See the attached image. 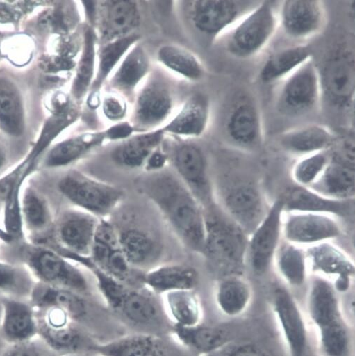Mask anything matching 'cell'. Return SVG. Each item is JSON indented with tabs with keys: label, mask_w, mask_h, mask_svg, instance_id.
I'll use <instances>...</instances> for the list:
<instances>
[{
	"label": "cell",
	"mask_w": 355,
	"mask_h": 356,
	"mask_svg": "<svg viewBox=\"0 0 355 356\" xmlns=\"http://www.w3.org/2000/svg\"><path fill=\"white\" fill-rule=\"evenodd\" d=\"M140 191L160 211L174 234L188 249L203 255L204 209L175 173H147L139 181Z\"/></svg>",
	"instance_id": "cell-1"
},
{
	"label": "cell",
	"mask_w": 355,
	"mask_h": 356,
	"mask_svg": "<svg viewBox=\"0 0 355 356\" xmlns=\"http://www.w3.org/2000/svg\"><path fill=\"white\" fill-rule=\"evenodd\" d=\"M97 285L108 308L138 333L158 337L172 333L168 318L158 294L147 287H132L109 277L98 268L92 270Z\"/></svg>",
	"instance_id": "cell-2"
},
{
	"label": "cell",
	"mask_w": 355,
	"mask_h": 356,
	"mask_svg": "<svg viewBox=\"0 0 355 356\" xmlns=\"http://www.w3.org/2000/svg\"><path fill=\"white\" fill-rule=\"evenodd\" d=\"M310 321L315 327L324 356H349L352 339L343 317L338 291L329 280L315 275L307 299Z\"/></svg>",
	"instance_id": "cell-3"
},
{
	"label": "cell",
	"mask_w": 355,
	"mask_h": 356,
	"mask_svg": "<svg viewBox=\"0 0 355 356\" xmlns=\"http://www.w3.org/2000/svg\"><path fill=\"white\" fill-rule=\"evenodd\" d=\"M204 210L206 236L203 255L215 266L240 274L247 259L249 236L224 213Z\"/></svg>",
	"instance_id": "cell-4"
},
{
	"label": "cell",
	"mask_w": 355,
	"mask_h": 356,
	"mask_svg": "<svg viewBox=\"0 0 355 356\" xmlns=\"http://www.w3.org/2000/svg\"><path fill=\"white\" fill-rule=\"evenodd\" d=\"M279 26L274 3L261 2L226 33L225 49L236 58H253L269 44Z\"/></svg>",
	"instance_id": "cell-5"
},
{
	"label": "cell",
	"mask_w": 355,
	"mask_h": 356,
	"mask_svg": "<svg viewBox=\"0 0 355 356\" xmlns=\"http://www.w3.org/2000/svg\"><path fill=\"white\" fill-rule=\"evenodd\" d=\"M59 191L78 209L99 218L110 215L124 197V191L77 170L59 181Z\"/></svg>",
	"instance_id": "cell-6"
},
{
	"label": "cell",
	"mask_w": 355,
	"mask_h": 356,
	"mask_svg": "<svg viewBox=\"0 0 355 356\" xmlns=\"http://www.w3.org/2000/svg\"><path fill=\"white\" fill-rule=\"evenodd\" d=\"M36 312L38 336L58 355H97L99 342L66 312L56 308Z\"/></svg>",
	"instance_id": "cell-7"
},
{
	"label": "cell",
	"mask_w": 355,
	"mask_h": 356,
	"mask_svg": "<svg viewBox=\"0 0 355 356\" xmlns=\"http://www.w3.org/2000/svg\"><path fill=\"white\" fill-rule=\"evenodd\" d=\"M322 98L320 69L312 58L283 80L276 108L285 117H303L317 108Z\"/></svg>",
	"instance_id": "cell-8"
},
{
	"label": "cell",
	"mask_w": 355,
	"mask_h": 356,
	"mask_svg": "<svg viewBox=\"0 0 355 356\" xmlns=\"http://www.w3.org/2000/svg\"><path fill=\"white\" fill-rule=\"evenodd\" d=\"M223 131L228 142L236 148L252 151L261 146L263 118L252 95L240 92L233 97L225 115Z\"/></svg>",
	"instance_id": "cell-9"
},
{
	"label": "cell",
	"mask_w": 355,
	"mask_h": 356,
	"mask_svg": "<svg viewBox=\"0 0 355 356\" xmlns=\"http://www.w3.org/2000/svg\"><path fill=\"white\" fill-rule=\"evenodd\" d=\"M258 3L231 0L189 1L188 17L195 29L213 41L226 33Z\"/></svg>",
	"instance_id": "cell-10"
},
{
	"label": "cell",
	"mask_w": 355,
	"mask_h": 356,
	"mask_svg": "<svg viewBox=\"0 0 355 356\" xmlns=\"http://www.w3.org/2000/svg\"><path fill=\"white\" fill-rule=\"evenodd\" d=\"M168 154L175 174L198 200L204 210L213 207L214 189L207 158L203 150L192 143L174 146Z\"/></svg>",
	"instance_id": "cell-11"
},
{
	"label": "cell",
	"mask_w": 355,
	"mask_h": 356,
	"mask_svg": "<svg viewBox=\"0 0 355 356\" xmlns=\"http://www.w3.org/2000/svg\"><path fill=\"white\" fill-rule=\"evenodd\" d=\"M339 45L320 70L322 97L333 106L348 109L353 105L355 89L353 46Z\"/></svg>",
	"instance_id": "cell-12"
},
{
	"label": "cell",
	"mask_w": 355,
	"mask_h": 356,
	"mask_svg": "<svg viewBox=\"0 0 355 356\" xmlns=\"http://www.w3.org/2000/svg\"><path fill=\"white\" fill-rule=\"evenodd\" d=\"M26 259L31 273L40 283L83 294L89 291L88 281L81 270L58 252L33 248L28 251Z\"/></svg>",
	"instance_id": "cell-13"
},
{
	"label": "cell",
	"mask_w": 355,
	"mask_h": 356,
	"mask_svg": "<svg viewBox=\"0 0 355 356\" xmlns=\"http://www.w3.org/2000/svg\"><path fill=\"white\" fill-rule=\"evenodd\" d=\"M223 213L249 236L267 215L268 207L259 188L242 181L232 184L220 193Z\"/></svg>",
	"instance_id": "cell-14"
},
{
	"label": "cell",
	"mask_w": 355,
	"mask_h": 356,
	"mask_svg": "<svg viewBox=\"0 0 355 356\" xmlns=\"http://www.w3.org/2000/svg\"><path fill=\"white\" fill-rule=\"evenodd\" d=\"M341 234L339 219L334 216L305 212L283 213L282 236L288 243L306 249L331 242Z\"/></svg>",
	"instance_id": "cell-15"
},
{
	"label": "cell",
	"mask_w": 355,
	"mask_h": 356,
	"mask_svg": "<svg viewBox=\"0 0 355 356\" xmlns=\"http://www.w3.org/2000/svg\"><path fill=\"white\" fill-rule=\"evenodd\" d=\"M99 219L78 208L65 212L56 227L57 241L62 248L59 253L88 266Z\"/></svg>",
	"instance_id": "cell-16"
},
{
	"label": "cell",
	"mask_w": 355,
	"mask_h": 356,
	"mask_svg": "<svg viewBox=\"0 0 355 356\" xmlns=\"http://www.w3.org/2000/svg\"><path fill=\"white\" fill-rule=\"evenodd\" d=\"M173 92L163 76L153 75L138 92L135 99L132 120L135 131H154L163 123L173 107Z\"/></svg>",
	"instance_id": "cell-17"
},
{
	"label": "cell",
	"mask_w": 355,
	"mask_h": 356,
	"mask_svg": "<svg viewBox=\"0 0 355 356\" xmlns=\"http://www.w3.org/2000/svg\"><path fill=\"white\" fill-rule=\"evenodd\" d=\"M283 213V200L277 199L270 207L261 224L249 236L247 262L258 275L269 270L281 243Z\"/></svg>",
	"instance_id": "cell-18"
},
{
	"label": "cell",
	"mask_w": 355,
	"mask_h": 356,
	"mask_svg": "<svg viewBox=\"0 0 355 356\" xmlns=\"http://www.w3.org/2000/svg\"><path fill=\"white\" fill-rule=\"evenodd\" d=\"M285 34L295 40H305L321 33L327 25L324 4L317 0H287L278 13Z\"/></svg>",
	"instance_id": "cell-19"
},
{
	"label": "cell",
	"mask_w": 355,
	"mask_h": 356,
	"mask_svg": "<svg viewBox=\"0 0 355 356\" xmlns=\"http://www.w3.org/2000/svg\"><path fill=\"white\" fill-rule=\"evenodd\" d=\"M272 307L290 356H305L308 332L297 300L286 289L278 287L272 296Z\"/></svg>",
	"instance_id": "cell-20"
},
{
	"label": "cell",
	"mask_w": 355,
	"mask_h": 356,
	"mask_svg": "<svg viewBox=\"0 0 355 356\" xmlns=\"http://www.w3.org/2000/svg\"><path fill=\"white\" fill-rule=\"evenodd\" d=\"M140 23V10L134 1L116 0L96 3L92 25L97 29L96 35L101 44L133 33Z\"/></svg>",
	"instance_id": "cell-21"
},
{
	"label": "cell",
	"mask_w": 355,
	"mask_h": 356,
	"mask_svg": "<svg viewBox=\"0 0 355 356\" xmlns=\"http://www.w3.org/2000/svg\"><path fill=\"white\" fill-rule=\"evenodd\" d=\"M309 269L332 282L337 291L348 290L354 275L351 258L331 242L306 249Z\"/></svg>",
	"instance_id": "cell-22"
},
{
	"label": "cell",
	"mask_w": 355,
	"mask_h": 356,
	"mask_svg": "<svg viewBox=\"0 0 355 356\" xmlns=\"http://www.w3.org/2000/svg\"><path fill=\"white\" fill-rule=\"evenodd\" d=\"M29 302L35 310L61 309L78 324L88 318L91 311V305L83 293L40 282L35 284Z\"/></svg>",
	"instance_id": "cell-23"
},
{
	"label": "cell",
	"mask_w": 355,
	"mask_h": 356,
	"mask_svg": "<svg viewBox=\"0 0 355 356\" xmlns=\"http://www.w3.org/2000/svg\"><path fill=\"white\" fill-rule=\"evenodd\" d=\"M283 211L327 214L338 219L354 214V200H336L324 197L308 188L295 186L281 197Z\"/></svg>",
	"instance_id": "cell-24"
},
{
	"label": "cell",
	"mask_w": 355,
	"mask_h": 356,
	"mask_svg": "<svg viewBox=\"0 0 355 356\" xmlns=\"http://www.w3.org/2000/svg\"><path fill=\"white\" fill-rule=\"evenodd\" d=\"M37 312L29 301L5 298L2 301L1 333L9 344L38 337Z\"/></svg>",
	"instance_id": "cell-25"
},
{
	"label": "cell",
	"mask_w": 355,
	"mask_h": 356,
	"mask_svg": "<svg viewBox=\"0 0 355 356\" xmlns=\"http://www.w3.org/2000/svg\"><path fill=\"white\" fill-rule=\"evenodd\" d=\"M338 139L331 129L320 124H308L283 133L279 145L286 152L300 157L331 149Z\"/></svg>",
	"instance_id": "cell-26"
},
{
	"label": "cell",
	"mask_w": 355,
	"mask_h": 356,
	"mask_svg": "<svg viewBox=\"0 0 355 356\" xmlns=\"http://www.w3.org/2000/svg\"><path fill=\"white\" fill-rule=\"evenodd\" d=\"M210 102L202 93L192 95L181 110L162 129L164 134L198 138L206 131L210 120Z\"/></svg>",
	"instance_id": "cell-27"
},
{
	"label": "cell",
	"mask_w": 355,
	"mask_h": 356,
	"mask_svg": "<svg viewBox=\"0 0 355 356\" xmlns=\"http://www.w3.org/2000/svg\"><path fill=\"white\" fill-rule=\"evenodd\" d=\"M313 191L336 200H354L355 194L354 164L330 154V161L319 179L310 188Z\"/></svg>",
	"instance_id": "cell-28"
},
{
	"label": "cell",
	"mask_w": 355,
	"mask_h": 356,
	"mask_svg": "<svg viewBox=\"0 0 355 356\" xmlns=\"http://www.w3.org/2000/svg\"><path fill=\"white\" fill-rule=\"evenodd\" d=\"M195 268L184 264H166L143 275V283L155 293L165 294L181 290H195L199 283Z\"/></svg>",
	"instance_id": "cell-29"
},
{
	"label": "cell",
	"mask_w": 355,
	"mask_h": 356,
	"mask_svg": "<svg viewBox=\"0 0 355 356\" xmlns=\"http://www.w3.org/2000/svg\"><path fill=\"white\" fill-rule=\"evenodd\" d=\"M313 58L311 47L299 44L272 53L263 65L259 77L265 84L284 80Z\"/></svg>",
	"instance_id": "cell-30"
},
{
	"label": "cell",
	"mask_w": 355,
	"mask_h": 356,
	"mask_svg": "<svg viewBox=\"0 0 355 356\" xmlns=\"http://www.w3.org/2000/svg\"><path fill=\"white\" fill-rule=\"evenodd\" d=\"M252 299L251 285L240 274L229 275L217 285L215 302L219 310L227 317L235 318L245 313Z\"/></svg>",
	"instance_id": "cell-31"
},
{
	"label": "cell",
	"mask_w": 355,
	"mask_h": 356,
	"mask_svg": "<svg viewBox=\"0 0 355 356\" xmlns=\"http://www.w3.org/2000/svg\"><path fill=\"white\" fill-rule=\"evenodd\" d=\"M165 135L162 129H158L131 136L113 150L111 158L117 165L124 168L143 167L152 152L160 147Z\"/></svg>",
	"instance_id": "cell-32"
},
{
	"label": "cell",
	"mask_w": 355,
	"mask_h": 356,
	"mask_svg": "<svg viewBox=\"0 0 355 356\" xmlns=\"http://www.w3.org/2000/svg\"><path fill=\"white\" fill-rule=\"evenodd\" d=\"M172 333L189 350L199 355H206L224 348L230 334L224 327L201 323L192 327L173 325Z\"/></svg>",
	"instance_id": "cell-33"
},
{
	"label": "cell",
	"mask_w": 355,
	"mask_h": 356,
	"mask_svg": "<svg viewBox=\"0 0 355 356\" xmlns=\"http://www.w3.org/2000/svg\"><path fill=\"white\" fill-rule=\"evenodd\" d=\"M118 231L121 249L133 268L148 267L158 259L160 246L147 231L138 227Z\"/></svg>",
	"instance_id": "cell-34"
},
{
	"label": "cell",
	"mask_w": 355,
	"mask_h": 356,
	"mask_svg": "<svg viewBox=\"0 0 355 356\" xmlns=\"http://www.w3.org/2000/svg\"><path fill=\"white\" fill-rule=\"evenodd\" d=\"M149 67V58L145 49L140 44L134 45L111 76L110 88L126 96H131L148 74Z\"/></svg>",
	"instance_id": "cell-35"
},
{
	"label": "cell",
	"mask_w": 355,
	"mask_h": 356,
	"mask_svg": "<svg viewBox=\"0 0 355 356\" xmlns=\"http://www.w3.org/2000/svg\"><path fill=\"white\" fill-rule=\"evenodd\" d=\"M106 140L105 131L85 133L69 138L50 151L46 165L49 168L69 165L100 147Z\"/></svg>",
	"instance_id": "cell-36"
},
{
	"label": "cell",
	"mask_w": 355,
	"mask_h": 356,
	"mask_svg": "<svg viewBox=\"0 0 355 356\" xmlns=\"http://www.w3.org/2000/svg\"><path fill=\"white\" fill-rule=\"evenodd\" d=\"M164 295L165 312L173 325L192 327L201 323L203 312L195 290H181Z\"/></svg>",
	"instance_id": "cell-37"
},
{
	"label": "cell",
	"mask_w": 355,
	"mask_h": 356,
	"mask_svg": "<svg viewBox=\"0 0 355 356\" xmlns=\"http://www.w3.org/2000/svg\"><path fill=\"white\" fill-rule=\"evenodd\" d=\"M272 264L290 286L301 287L308 279L309 267L305 248L284 241L279 245Z\"/></svg>",
	"instance_id": "cell-38"
},
{
	"label": "cell",
	"mask_w": 355,
	"mask_h": 356,
	"mask_svg": "<svg viewBox=\"0 0 355 356\" xmlns=\"http://www.w3.org/2000/svg\"><path fill=\"white\" fill-rule=\"evenodd\" d=\"M139 39L140 35L133 33L126 37L101 44L97 52L98 65L90 87V93H99L104 81Z\"/></svg>",
	"instance_id": "cell-39"
},
{
	"label": "cell",
	"mask_w": 355,
	"mask_h": 356,
	"mask_svg": "<svg viewBox=\"0 0 355 356\" xmlns=\"http://www.w3.org/2000/svg\"><path fill=\"white\" fill-rule=\"evenodd\" d=\"M158 58L165 67L190 81H198L204 76L205 70L198 58L181 47H161L158 51Z\"/></svg>",
	"instance_id": "cell-40"
},
{
	"label": "cell",
	"mask_w": 355,
	"mask_h": 356,
	"mask_svg": "<svg viewBox=\"0 0 355 356\" xmlns=\"http://www.w3.org/2000/svg\"><path fill=\"white\" fill-rule=\"evenodd\" d=\"M83 52L78 65L72 93L77 99L86 95L94 79L97 35L92 27L85 29Z\"/></svg>",
	"instance_id": "cell-41"
},
{
	"label": "cell",
	"mask_w": 355,
	"mask_h": 356,
	"mask_svg": "<svg viewBox=\"0 0 355 356\" xmlns=\"http://www.w3.org/2000/svg\"><path fill=\"white\" fill-rule=\"evenodd\" d=\"M0 127L13 136H19L24 130L19 96L16 89L5 81H0Z\"/></svg>",
	"instance_id": "cell-42"
},
{
	"label": "cell",
	"mask_w": 355,
	"mask_h": 356,
	"mask_svg": "<svg viewBox=\"0 0 355 356\" xmlns=\"http://www.w3.org/2000/svg\"><path fill=\"white\" fill-rule=\"evenodd\" d=\"M35 285L26 270L0 261V294L3 298L30 300Z\"/></svg>",
	"instance_id": "cell-43"
},
{
	"label": "cell",
	"mask_w": 355,
	"mask_h": 356,
	"mask_svg": "<svg viewBox=\"0 0 355 356\" xmlns=\"http://www.w3.org/2000/svg\"><path fill=\"white\" fill-rule=\"evenodd\" d=\"M156 337L144 333L133 334L108 343H99L95 352L100 356H146Z\"/></svg>",
	"instance_id": "cell-44"
},
{
	"label": "cell",
	"mask_w": 355,
	"mask_h": 356,
	"mask_svg": "<svg viewBox=\"0 0 355 356\" xmlns=\"http://www.w3.org/2000/svg\"><path fill=\"white\" fill-rule=\"evenodd\" d=\"M24 225L33 232H42L49 226L51 213L44 199L33 188H28L22 195Z\"/></svg>",
	"instance_id": "cell-45"
},
{
	"label": "cell",
	"mask_w": 355,
	"mask_h": 356,
	"mask_svg": "<svg viewBox=\"0 0 355 356\" xmlns=\"http://www.w3.org/2000/svg\"><path fill=\"white\" fill-rule=\"evenodd\" d=\"M329 161V151L300 157L291 170L292 181L298 186L310 188L319 179Z\"/></svg>",
	"instance_id": "cell-46"
},
{
	"label": "cell",
	"mask_w": 355,
	"mask_h": 356,
	"mask_svg": "<svg viewBox=\"0 0 355 356\" xmlns=\"http://www.w3.org/2000/svg\"><path fill=\"white\" fill-rule=\"evenodd\" d=\"M79 20V15L74 4L69 2L43 15L40 19V24L46 29L67 34L75 28Z\"/></svg>",
	"instance_id": "cell-47"
},
{
	"label": "cell",
	"mask_w": 355,
	"mask_h": 356,
	"mask_svg": "<svg viewBox=\"0 0 355 356\" xmlns=\"http://www.w3.org/2000/svg\"><path fill=\"white\" fill-rule=\"evenodd\" d=\"M1 356H60L39 336L22 343L10 344Z\"/></svg>",
	"instance_id": "cell-48"
},
{
	"label": "cell",
	"mask_w": 355,
	"mask_h": 356,
	"mask_svg": "<svg viewBox=\"0 0 355 356\" xmlns=\"http://www.w3.org/2000/svg\"><path fill=\"white\" fill-rule=\"evenodd\" d=\"M102 111L108 120L119 122L127 113V103L121 95L109 94L103 99Z\"/></svg>",
	"instance_id": "cell-49"
},
{
	"label": "cell",
	"mask_w": 355,
	"mask_h": 356,
	"mask_svg": "<svg viewBox=\"0 0 355 356\" xmlns=\"http://www.w3.org/2000/svg\"><path fill=\"white\" fill-rule=\"evenodd\" d=\"M222 356L270 355L262 346L251 341H244L231 346L225 350Z\"/></svg>",
	"instance_id": "cell-50"
},
{
	"label": "cell",
	"mask_w": 355,
	"mask_h": 356,
	"mask_svg": "<svg viewBox=\"0 0 355 356\" xmlns=\"http://www.w3.org/2000/svg\"><path fill=\"white\" fill-rule=\"evenodd\" d=\"M168 160V154L158 147L149 156L143 167L148 173L160 172L165 170Z\"/></svg>",
	"instance_id": "cell-51"
},
{
	"label": "cell",
	"mask_w": 355,
	"mask_h": 356,
	"mask_svg": "<svg viewBox=\"0 0 355 356\" xmlns=\"http://www.w3.org/2000/svg\"><path fill=\"white\" fill-rule=\"evenodd\" d=\"M135 130L130 122H121L105 130L108 140H125L132 136Z\"/></svg>",
	"instance_id": "cell-52"
},
{
	"label": "cell",
	"mask_w": 355,
	"mask_h": 356,
	"mask_svg": "<svg viewBox=\"0 0 355 356\" xmlns=\"http://www.w3.org/2000/svg\"><path fill=\"white\" fill-rule=\"evenodd\" d=\"M6 158L4 155L0 152V170H1L5 164Z\"/></svg>",
	"instance_id": "cell-53"
},
{
	"label": "cell",
	"mask_w": 355,
	"mask_h": 356,
	"mask_svg": "<svg viewBox=\"0 0 355 356\" xmlns=\"http://www.w3.org/2000/svg\"><path fill=\"white\" fill-rule=\"evenodd\" d=\"M65 356H100L99 355H69Z\"/></svg>",
	"instance_id": "cell-54"
},
{
	"label": "cell",
	"mask_w": 355,
	"mask_h": 356,
	"mask_svg": "<svg viewBox=\"0 0 355 356\" xmlns=\"http://www.w3.org/2000/svg\"><path fill=\"white\" fill-rule=\"evenodd\" d=\"M1 40H2V35H0V42H1Z\"/></svg>",
	"instance_id": "cell-55"
}]
</instances>
